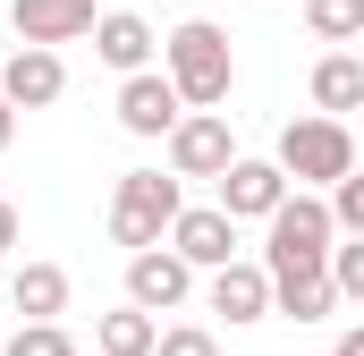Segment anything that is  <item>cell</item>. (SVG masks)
<instances>
[{
    "label": "cell",
    "instance_id": "cell-17",
    "mask_svg": "<svg viewBox=\"0 0 364 356\" xmlns=\"http://www.w3.org/2000/svg\"><path fill=\"white\" fill-rule=\"evenodd\" d=\"M153 314H136V305H119V314H102V331H93V348L102 356H153Z\"/></svg>",
    "mask_w": 364,
    "mask_h": 356
},
{
    "label": "cell",
    "instance_id": "cell-6",
    "mask_svg": "<svg viewBox=\"0 0 364 356\" xmlns=\"http://www.w3.org/2000/svg\"><path fill=\"white\" fill-rule=\"evenodd\" d=\"M170 255H178L186 271L237 263V221H220L212 204H178V221H170Z\"/></svg>",
    "mask_w": 364,
    "mask_h": 356
},
{
    "label": "cell",
    "instance_id": "cell-3",
    "mask_svg": "<svg viewBox=\"0 0 364 356\" xmlns=\"http://www.w3.org/2000/svg\"><path fill=\"white\" fill-rule=\"evenodd\" d=\"M178 178L161 170H127L119 187H110V238L127 246V255H144V246H161L170 238V221H178Z\"/></svg>",
    "mask_w": 364,
    "mask_h": 356
},
{
    "label": "cell",
    "instance_id": "cell-18",
    "mask_svg": "<svg viewBox=\"0 0 364 356\" xmlns=\"http://www.w3.org/2000/svg\"><path fill=\"white\" fill-rule=\"evenodd\" d=\"M305 26H314V43H356L364 0H305Z\"/></svg>",
    "mask_w": 364,
    "mask_h": 356
},
{
    "label": "cell",
    "instance_id": "cell-20",
    "mask_svg": "<svg viewBox=\"0 0 364 356\" xmlns=\"http://www.w3.org/2000/svg\"><path fill=\"white\" fill-rule=\"evenodd\" d=\"M322 212H331V229H339V238H364V178H339Z\"/></svg>",
    "mask_w": 364,
    "mask_h": 356
},
{
    "label": "cell",
    "instance_id": "cell-13",
    "mask_svg": "<svg viewBox=\"0 0 364 356\" xmlns=\"http://www.w3.org/2000/svg\"><path fill=\"white\" fill-rule=\"evenodd\" d=\"M263 280H272V314H288V323H331V314H339V297H331L322 263H296V271H263Z\"/></svg>",
    "mask_w": 364,
    "mask_h": 356
},
{
    "label": "cell",
    "instance_id": "cell-14",
    "mask_svg": "<svg viewBox=\"0 0 364 356\" xmlns=\"http://www.w3.org/2000/svg\"><path fill=\"white\" fill-rule=\"evenodd\" d=\"M203 297H212V314H229V323H263V314H272V280H263V263H220Z\"/></svg>",
    "mask_w": 364,
    "mask_h": 356
},
{
    "label": "cell",
    "instance_id": "cell-11",
    "mask_svg": "<svg viewBox=\"0 0 364 356\" xmlns=\"http://www.w3.org/2000/svg\"><path fill=\"white\" fill-rule=\"evenodd\" d=\"M178 119H186V110H178V93H170V77H161V68L119 77V127H127V136H144V145H153V136H170Z\"/></svg>",
    "mask_w": 364,
    "mask_h": 356
},
{
    "label": "cell",
    "instance_id": "cell-5",
    "mask_svg": "<svg viewBox=\"0 0 364 356\" xmlns=\"http://www.w3.org/2000/svg\"><path fill=\"white\" fill-rule=\"evenodd\" d=\"M161 145H170V178H220L229 162H237L229 110H186V119L161 136Z\"/></svg>",
    "mask_w": 364,
    "mask_h": 356
},
{
    "label": "cell",
    "instance_id": "cell-4",
    "mask_svg": "<svg viewBox=\"0 0 364 356\" xmlns=\"http://www.w3.org/2000/svg\"><path fill=\"white\" fill-rule=\"evenodd\" d=\"M272 238H263V271H296V263H322L331 255V212H322V195H296L288 187V204H279L272 221H263Z\"/></svg>",
    "mask_w": 364,
    "mask_h": 356
},
{
    "label": "cell",
    "instance_id": "cell-9",
    "mask_svg": "<svg viewBox=\"0 0 364 356\" xmlns=\"http://www.w3.org/2000/svg\"><path fill=\"white\" fill-rule=\"evenodd\" d=\"M9 26L26 51H60V43L93 34V0H9Z\"/></svg>",
    "mask_w": 364,
    "mask_h": 356
},
{
    "label": "cell",
    "instance_id": "cell-21",
    "mask_svg": "<svg viewBox=\"0 0 364 356\" xmlns=\"http://www.w3.org/2000/svg\"><path fill=\"white\" fill-rule=\"evenodd\" d=\"M153 356H220V340L203 323H178V331H153Z\"/></svg>",
    "mask_w": 364,
    "mask_h": 356
},
{
    "label": "cell",
    "instance_id": "cell-24",
    "mask_svg": "<svg viewBox=\"0 0 364 356\" xmlns=\"http://www.w3.org/2000/svg\"><path fill=\"white\" fill-rule=\"evenodd\" d=\"M9 136H17V110H9V102H0V153H9Z\"/></svg>",
    "mask_w": 364,
    "mask_h": 356
},
{
    "label": "cell",
    "instance_id": "cell-23",
    "mask_svg": "<svg viewBox=\"0 0 364 356\" xmlns=\"http://www.w3.org/2000/svg\"><path fill=\"white\" fill-rule=\"evenodd\" d=\"M331 356H364V323H348V331H339V348Z\"/></svg>",
    "mask_w": 364,
    "mask_h": 356
},
{
    "label": "cell",
    "instance_id": "cell-19",
    "mask_svg": "<svg viewBox=\"0 0 364 356\" xmlns=\"http://www.w3.org/2000/svg\"><path fill=\"white\" fill-rule=\"evenodd\" d=\"M0 356H77V340H68L60 323H26V331H9Z\"/></svg>",
    "mask_w": 364,
    "mask_h": 356
},
{
    "label": "cell",
    "instance_id": "cell-2",
    "mask_svg": "<svg viewBox=\"0 0 364 356\" xmlns=\"http://www.w3.org/2000/svg\"><path fill=\"white\" fill-rule=\"evenodd\" d=\"M272 170L288 178L296 195H314V187H339V178H356V136H348V119H288V127H279Z\"/></svg>",
    "mask_w": 364,
    "mask_h": 356
},
{
    "label": "cell",
    "instance_id": "cell-1",
    "mask_svg": "<svg viewBox=\"0 0 364 356\" xmlns=\"http://www.w3.org/2000/svg\"><path fill=\"white\" fill-rule=\"evenodd\" d=\"M161 77L178 93V110H220L229 85H237V51H229V34L212 17H186V26L161 34Z\"/></svg>",
    "mask_w": 364,
    "mask_h": 356
},
{
    "label": "cell",
    "instance_id": "cell-16",
    "mask_svg": "<svg viewBox=\"0 0 364 356\" xmlns=\"http://www.w3.org/2000/svg\"><path fill=\"white\" fill-rule=\"evenodd\" d=\"M9 305H17L26 323H60V314H68V271H60V263H17Z\"/></svg>",
    "mask_w": 364,
    "mask_h": 356
},
{
    "label": "cell",
    "instance_id": "cell-22",
    "mask_svg": "<svg viewBox=\"0 0 364 356\" xmlns=\"http://www.w3.org/2000/svg\"><path fill=\"white\" fill-rule=\"evenodd\" d=\"M9 246H17V204L0 195V255H9Z\"/></svg>",
    "mask_w": 364,
    "mask_h": 356
},
{
    "label": "cell",
    "instance_id": "cell-10",
    "mask_svg": "<svg viewBox=\"0 0 364 356\" xmlns=\"http://www.w3.org/2000/svg\"><path fill=\"white\" fill-rule=\"evenodd\" d=\"M60 93H68V60L60 51H26V43L9 51V68H0V102L9 110H51Z\"/></svg>",
    "mask_w": 364,
    "mask_h": 356
},
{
    "label": "cell",
    "instance_id": "cell-7",
    "mask_svg": "<svg viewBox=\"0 0 364 356\" xmlns=\"http://www.w3.org/2000/svg\"><path fill=\"white\" fill-rule=\"evenodd\" d=\"M212 187H220V204H212L220 221H272L279 204H288V178H279L272 162H246V153L212 178Z\"/></svg>",
    "mask_w": 364,
    "mask_h": 356
},
{
    "label": "cell",
    "instance_id": "cell-8",
    "mask_svg": "<svg viewBox=\"0 0 364 356\" xmlns=\"http://www.w3.org/2000/svg\"><path fill=\"white\" fill-rule=\"evenodd\" d=\"M186 297H195V271H186L170 246L127 255V305H136V314H178Z\"/></svg>",
    "mask_w": 364,
    "mask_h": 356
},
{
    "label": "cell",
    "instance_id": "cell-12",
    "mask_svg": "<svg viewBox=\"0 0 364 356\" xmlns=\"http://www.w3.org/2000/svg\"><path fill=\"white\" fill-rule=\"evenodd\" d=\"M153 43H161V34H153L136 9H102V17H93V51H102V68H119V77H144V68H153Z\"/></svg>",
    "mask_w": 364,
    "mask_h": 356
},
{
    "label": "cell",
    "instance_id": "cell-15",
    "mask_svg": "<svg viewBox=\"0 0 364 356\" xmlns=\"http://www.w3.org/2000/svg\"><path fill=\"white\" fill-rule=\"evenodd\" d=\"M364 110V60L356 51H322L314 60V119H348Z\"/></svg>",
    "mask_w": 364,
    "mask_h": 356
}]
</instances>
